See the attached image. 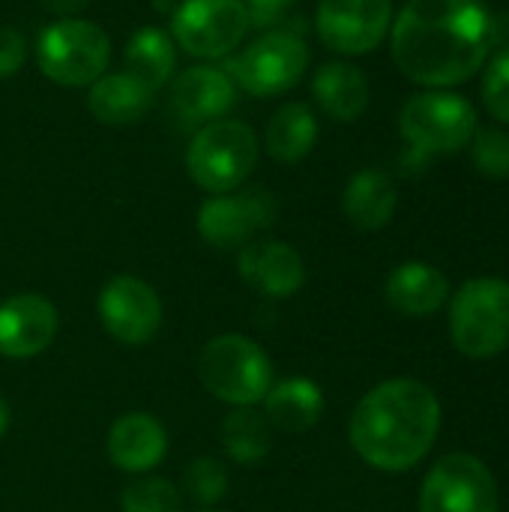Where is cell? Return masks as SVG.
Here are the masks:
<instances>
[{
    "label": "cell",
    "mask_w": 509,
    "mask_h": 512,
    "mask_svg": "<svg viewBox=\"0 0 509 512\" xmlns=\"http://www.w3.org/2000/svg\"><path fill=\"white\" fill-rule=\"evenodd\" d=\"M498 21L480 0H408L390 27L393 60L405 78L444 90L486 66Z\"/></svg>",
    "instance_id": "6da1fadb"
},
{
    "label": "cell",
    "mask_w": 509,
    "mask_h": 512,
    "mask_svg": "<svg viewBox=\"0 0 509 512\" xmlns=\"http://www.w3.org/2000/svg\"><path fill=\"white\" fill-rule=\"evenodd\" d=\"M441 429L438 396L411 378L378 384L357 405L348 435L357 456L378 471H411L426 459Z\"/></svg>",
    "instance_id": "7a4b0ae2"
},
{
    "label": "cell",
    "mask_w": 509,
    "mask_h": 512,
    "mask_svg": "<svg viewBox=\"0 0 509 512\" xmlns=\"http://www.w3.org/2000/svg\"><path fill=\"white\" fill-rule=\"evenodd\" d=\"M258 165V135L243 120H213L201 126L186 150V171L204 192H237Z\"/></svg>",
    "instance_id": "3957f363"
},
{
    "label": "cell",
    "mask_w": 509,
    "mask_h": 512,
    "mask_svg": "<svg viewBox=\"0 0 509 512\" xmlns=\"http://www.w3.org/2000/svg\"><path fill=\"white\" fill-rule=\"evenodd\" d=\"M201 384L234 408H252L264 402L273 387L270 357L246 336L228 333L210 339L198 354Z\"/></svg>",
    "instance_id": "277c9868"
},
{
    "label": "cell",
    "mask_w": 509,
    "mask_h": 512,
    "mask_svg": "<svg viewBox=\"0 0 509 512\" xmlns=\"http://www.w3.org/2000/svg\"><path fill=\"white\" fill-rule=\"evenodd\" d=\"M450 336L459 354L489 360L509 348V282L471 279L450 303Z\"/></svg>",
    "instance_id": "5b68a950"
},
{
    "label": "cell",
    "mask_w": 509,
    "mask_h": 512,
    "mask_svg": "<svg viewBox=\"0 0 509 512\" xmlns=\"http://www.w3.org/2000/svg\"><path fill=\"white\" fill-rule=\"evenodd\" d=\"M111 60L108 33L87 18H60L39 33L36 63L60 87H90Z\"/></svg>",
    "instance_id": "8992f818"
},
{
    "label": "cell",
    "mask_w": 509,
    "mask_h": 512,
    "mask_svg": "<svg viewBox=\"0 0 509 512\" xmlns=\"http://www.w3.org/2000/svg\"><path fill=\"white\" fill-rule=\"evenodd\" d=\"M399 129L420 156L456 153L471 144L477 132V111L459 93L426 90L405 102L399 114Z\"/></svg>",
    "instance_id": "52a82bcc"
},
{
    "label": "cell",
    "mask_w": 509,
    "mask_h": 512,
    "mask_svg": "<svg viewBox=\"0 0 509 512\" xmlns=\"http://www.w3.org/2000/svg\"><path fill=\"white\" fill-rule=\"evenodd\" d=\"M252 18L243 0H183L171 18V39L192 57H225L249 33Z\"/></svg>",
    "instance_id": "ba28073f"
},
{
    "label": "cell",
    "mask_w": 509,
    "mask_h": 512,
    "mask_svg": "<svg viewBox=\"0 0 509 512\" xmlns=\"http://www.w3.org/2000/svg\"><path fill=\"white\" fill-rule=\"evenodd\" d=\"M309 69V48L291 30H270L252 39L234 60V75L240 87L252 96L288 93Z\"/></svg>",
    "instance_id": "9c48e42d"
},
{
    "label": "cell",
    "mask_w": 509,
    "mask_h": 512,
    "mask_svg": "<svg viewBox=\"0 0 509 512\" xmlns=\"http://www.w3.org/2000/svg\"><path fill=\"white\" fill-rule=\"evenodd\" d=\"M420 512H498V483L477 456H444L423 480Z\"/></svg>",
    "instance_id": "30bf717a"
},
{
    "label": "cell",
    "mask_w": 509,
    "mask_h": 512,
    "mask_svg": "<svg viewBox=\"0 0 509 512\" xmlns=\"http://www.w3.org/2000/svg\"><path fill=\"white\" fill-rule=\"evenodd\" d=\"M276 222V198L255 186L213 195L198 210V234L216 249H243L252 237Z\"/></svg>",
    "instance_id": "8fae6325"
},
{
    "label": "cell",
    "mask_w": 509,
    "mask_h": 512,
    "mask_svg": "<svg viewBox=\"0 0 509 512\" xmlns=\"http://www.w3.org/2000/svg\"><path fill=\"white\" fill-rule=\"evenodd\" d=\"M315 27L327 48L369 54L393 27V0H318Z\"/></svg>",
    "instance_id": "7c38bea8"
},
{
    "label": "cell",
    "mask_w": 509,
    "mask_h": 512,
    "mask_svg": "<svg viewBox=\"0 0 509 512\" xmlns=\"http://www.w3.org/2000/svg\"><path fill=\"white\" fill-rule=\"evenodd\" d=\"M99 318L117 342L144 345L159 333L162 303L147 282L135 276H114L99 294Z\"/></svg>",
    "instance_id": "4fadbf2b"
},
{
    "label": "cell",
    "mask_w": 509,
    "mask_h": 512,
    "mask_svg": "<svg viewBox=\"0 0 509 512\" xmlns=\"http://www.w3.org/2000/svg\"><path fill=\"white\" fill-rule=\"evenodd\" d=\"M57 333V309L42 294H15L0 303V354L27 360L42 354Z\"/></svg>",
    "instance_id": "5bb4252c"
},
{
    "label": "cell",
    "mask_w": 509,
    "mask_h": 512,
    "mask_svg": "<svg viewBox=\"0 0 509 512\" xmlns=\"http://www.w3.org/2000/svg\"><path fill=\"white\" fill-rule=\"evenodd\" d=\"M237 270L249 288L264 297H291L306 282V264L300 252L282 240H252L237 255Z\"/></svg>",
    "instance_id": "9a60e30c"
},
{
    "label": "cell",
    "mask_w": 509,
    "mask_h": 512,
    "mask_svg": "<svg viewBox=\"0 0 509 512\" xmlns=\"http://www.w3.org/2000/svg\"><path fill=\"white\" fill-rule=\"evenodd\" d=\"M234 81L219 66L183 69L171 84V108L183 123L207 126L222 120L234 105Z\"/></svg>",
    "instance_id": "2e32d148"
},
{
    "label": "cell",
    "mask_w": 509,
    "mask_h": 512,
    "mask_svg": "<svg viewBox=\"0 0 509 512\" xmlns=\"http://www.w3.org/2000/svg\"><path fill=\"white\" fill-rule=\"evenodd\" d=\"M168 453V435L150 414H126L108 432V456L126 474H147Z\"/></svg>",
    "instance_id": "e0dca14e"
},
{
    "label": "cell",
    "mask_w": 509,
    "mask_h": 512,
    "mask_svg": "<svg viewBox=\"0 0 509 512\" xmlns=\"http://www.w3.org/2000/svg\"><path fill=\"white\" fill-rule=\"evenodd\" d=\"M450 297L447 276L423 261H408L396 267L387 279V303L411 318H423L438 312Z\"/></svg>",
    "instance_id": "ac0fdd59"
},
{
    "label": "cell",
    "mask_w": 509,
    "mask_h": 512,
    "mask_svg": "<svg viewBox=\"0 0 509 512\" xmlns=\"http://www.w3.org/2000/svg\"><path fill=\"white\" fill-rule=\"evenodd\" d=\"M396 201H399V192H396L393 177L384 171L366 168L348 180L345 195H342V210L354 228L378 231L393 219Z\"/></svg>",
    "instance_id": "d6986e66"
},
{
    "label": "cell",
    "mask_w": 509,
    "mask_h": 512,
    "mask_svg": "<svg viewBox=\"0 0 509 512\" xmlns=\"http://www.w3.org/2000/svg\"><path fill=\"white\" fill-rule=\"evenodd\" d=\"M312 93L333 120L351 123L369 105V78L354 63H324L312 78Z\"/></svg>",
    "instance_id": "ffe728a7"
},
{
    "label": "cell",
    "mask_w": 509,
    "mask_h": 512,
    "mask_svg": "<svg viewBox=\"0 0 509 512\" xmlns=\"http://www.w3.org/2000/svg\"><path fill=\"white\" fill-rule=\"evenodd\" d=\"M324 414V393L309 378H288L264 396V417L282 432H306Z\"/></svg>",
    "instance_id": "44dd1931"
},
{
    "label": "cell",
    "mask_w": 509,
    "mask_h": 512,
    "mask_svg": "<svg viewBox=\"0 0 509 512\" xmlns=\"http://www.w3.org/2000/svg\"><path fill=\"white\" fill-rule=\"evenodd\" d=\"M315 141H318V120L306 102H285L264 126V147L282 165H294L306 159Z\"/></svg>",
    "instance_id": "7402d4cb"
},
{
    "label": "cell",
    "mask_w": 509,
    "mask_h": 512,
    "mask_svg": "<svg viewBox=\"0 0 509 512\" xmlns=\"http://www.w3.org/2000/svg\"><path fill=\"white\" fill-rule=\"evenodd\" d=\"M150 96L153 90H147L126 72H117V75H102L90 84L87 108L99 123L129 126L141 120V114L150 108Z\"/></svg>",
    "instance_id": "603a6c76"
},
{
    "label": "cell",
    "mask_w": 509,
    "mask_h": 512,
    "mask_svg": "<svg viewBox=\"0 0 509 512\" xmlns=\"http://www.w3.org/2000/svg\"><path fill=\"white\" fill-rule=\"evenodd\" d=\"M177 66V48L171 33L162 27H141L126 45L123 54V72L144 84L147 90H159Z\"/></svg>",
    "instance_id": "cb8c5ba5"
},
{
    "label": "cell",
    "mask_w": 509,
    "mask_h": 512,
    "mask_svg": "<svg viewBox=\"0 0 509 512\" xmlns=\"http://www.w3.org/2000/svg\"><path fill=\"white\" fill-rule=\"evenodd\" d=\"M267 417L252 408H237L222 423V441L234 462L258 465L270 453V429Z\"/></svg>",
    "instance_id": "d4e9b609"
},
{
    "label": "cell",
    "mask_w": 509,
    "mask_h": 512,
    "mask_svg": "<svg viewBox=\"0 0 509 512\" xmlns=\"http://www.w3.org/2000/svg\"><path fill=\"white\" fill-rule=\"evenodd\" d=\"M123 512H180L183 501L180 492L159 477H141L129 483L120 495Z\"/></svg>",
    "instance_id": "484cf974"
},
{
    "label": "cell",
    "mask_w": 509,
    "mask_h": 512,
    "mask_svg": "<svg viewBox=\"0 0 509 512\" xmlns=\"http://www.w3.org/2000/svg\"><path fill=\"white\" fill-rule=\"evenodd\" d=\"M471 156L480 174L492 180L509 177V135L501 129H477L471 138Z\"/></svg>",
    "instance_id": "4316f807"
},
{
    "label": "cell",
    "mask_w": 509,
    "mask_h": 512,
    "mask_svg": "<svg viewBox=\"0 0 509 512\" xmlns=\"http://www.w3.org/2000/svg\"><path fill=\"white\" fill-rule=\"evenodd\" d=\"M483 102L489 114L501 123H509V48L498 51L483 75Z\"/></svg>",
    "instance_id": "83f0119b"
},
{
    "label": "cell",
    "mask_w": 509,
    "mask_h": 512,
    "mask_svg": "<svg viewBox=\"0 0 509 512\" xmlns=\"http://www.w3.org/2000/svg\"><path fill=\"white\" fill-rule=\"evenodd\" d=\"M186 489L195 501L201 504H213L225 495L228 489V474L222 465H216L213 459H198L189 465L186 471Z\"/></svg>",
    "instance_id": "f1b7e54d"
},
{
    "label": "cell",
    "mask_w": 509,
    "mask_h": 512,
    "mask_svg": "<svg viewBox=\"0 0 509 512\" xmlns=\"http://www.w3.org/2000/svg\"><path fill=\"white\" fill-rule=\"evenodd\" d=\"M27 60V42L24 36L9 27V24H0V78H12Z\"/></svg>",
    "instance_id": "f546056e"
},
{
    "label": "cell",
    "mask_w": 509,
    "mask_h": 512,
    "mask_svg": "<svg viewBox=\"0 0 509 512\" xmlns=\"http://www.w3.org/2000/svg\"><path fill=\"white\" fill-rule=\"evenodd\" d=\"M87 3H90V0H45V6H48L51 12L63 15V18H78V12H81Z\"/></svg>",
    "instance_id": "4dcf8cb0"
},
{
    "label": "cell",
    "mask_w": 509,
    "mask_h": 512,
    "mask_svg": "<svg viewBox=\"0 0 509 512\" xmlns=\"http://www.w3.org/2000/svg\"><path fill=\"white\" fill-rule=\"evenodd\" d=\"M252 6H264V9H285V6H291L294 0H249Z\"/></svg>",
    "instance_id": "1f68e13d"
},
{
    "label": "cell",
    "mask_w": 509,
    "mask_h": 512,
    "mask_svg": "<svg viewBox=\"0 0 509 512\" xmlns=\"http://www.w3.org/2000/svg\"><path fill=\"white\" fill-rule=\"evenodd\" d=\"M6 429H9V405L0 399V438L6 435Z\"/></svg>",
    "instance_id": "d6a6232c"
},
{
    "label": "cell",
    "mask_w": 509,
    "mask_h": 512,
    "mask_svg": "<svg viewBox=\"0 0 509 512\" xmlns=\"http://www.w3.org/2000/svg\"><path fill=\"white\" fill-rule=\"evenodd\" d=\"M204 512H216V510H204Z\"/></svg>",
    "instance_id": "836d02e7"
}]
</instances>
